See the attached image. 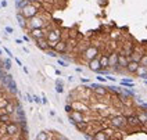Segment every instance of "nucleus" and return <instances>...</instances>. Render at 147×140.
<instances>
[{
    "instance_id": "obj_20",
    "label": "nucleus",
    "mask_w": 147,
    "mask_h": 140,
    "mask_svg": "<svg viewBox=\"0 0 147 140\" xmlns=\"http://www.w3.org/2000/svg\"><path fill=\"white\" fill-rule=\"evenodd\" d=\"M139 78H143V79H146L147 81V67L144 65H139V68H138V71H136V74Z\"/></svg>"
},
{
    "instance_id": "obj_11",
    "label": "nucleus",
    "mask_w": 147,
    "mask_h": 140,
    "mask_svg": "<svg viewBox=\"0 0 147 140\" xmlns=\"http://www.w3.org/2000/svg\"><path fill=\"white\" fill-rule=\"evenodd\" d=\"M98 57H100V56H98ZM98 57L88 63V67H89L90 71H93V72H97V74L100 72V69H101V65H100V60H98Z\"/></svg>"
},
{
    "instance_id": "obj_16",
    "label": "nucleus",
    "mask_w": 147,
    "mask_h": 140,
    "mask_svg": "<svg viewBox=\"0 0 147 140\" xmlns=\"http://www.w3.org/2000/svg\"><path fill=\"white\" fill-rule=\"evenodd\" d=\"M54 51H56L57 54H64V53H67V42L60 40L57 44H56V47H54Z\"/></svg>"
},
{
    "instance_id": "obj_37",
    "label": "nucleus",
    "mask_w": 147,
    "mask_h": 140,
    "mask_svg": "<svg viewBox=\"0 0 147 140\" xmlns=\"http://www.w3.org/2000/svg\"><path fill=\"white\" fill-rule=\"evenodd\" d=\"M1 54H3V51H1V50H0V56H1Z\"/></svg>"
},
{
    "instance_id": "obj_25",
    "label": "nucleus",
    "mask_w": 147,
    "mask_h": 140,
    "mask_svg": "<svg viewBox=\"0 0 147 140\" xmlns=\"http://www.w3.org/2000/svg\"><path fill=\"white\" fill-rule=\"evenodd\" d=\"M3 65H4L6 69H10L11 68V61L10 60H3Z\"/></svg>"
},
{
    "instance_id": "obj_28",
    "label": "nucleus",
    "mask_w": 147,
    "mask_h": 140,
    "mask_svg": "<svg viewBox=\"0 0 147 140\" xmlns=\"http://www.w3.org/2000/svg\"><path fill=\"white\" fill-rule=\"evenodd\" d=\"M46 53H47V56H50V57H57V53L54 50H47Z\"/></svg>"
},
{
    "instance_id": "obj_2",
    "label": "nucleus",
    "mask_w": 147,
    "mask_h": 140,
    "mask_svg": "<svg viewBox=\"0 0 147 140\" xmlns=\"http://www.w3.org/2000/svg\"><path fill=\"white\" fill-rule=\"evenodd\" d=\"M46 39H47V42H49L50 50H54L56 44L61 40V33H60V29H53V31H49V32H47V36H46Z\"/></svg>"
},
{
    "instance_id": "obj_24",
    "label": "nucleus",
    "mask_w": 147,
    "mask_h": 140,
    "mask_svg": "<svg viewBox=\"0 0 147 140\" xmlns=\"http://www.w3.org/2000/svg\"><path fill=\"white\" fill-rule=\"evenodd\" d=\"M49 139V135L46 131H40V132L36 135V140H47Z\"/></svg>"
},
{
    "instance_id": "obj_38",
    "label": "nucleus",
    "mask_w": 147,
    "mask_h": 140,
    "mask_svg": "<svg viewBox=\"0 0 147 140\" xmlns=\"http://www.w3.org/2000/svg\"><path fill=\"white\" fill-rule=\"evenodd\" d=\"M0 7H1V6H0Z\"/></svg>"
},
{
    "instance_id": "obj_29",
    "label": "nucleus",
    "mask_w": 147,
    "mask_h": 140,
    "mask_svg": "<svg viewBox=\"0 0 147 140\" xmlns=\"http://www.w3.org/2000/svg\"><path fill=\"white\" fill-rule=\"evenodd\" d=\"M97 81L101 83H104L107 81V78H104V76H101V75H97Z\"/></svg>"
},
{
    "instance_id": "obj_36",
    "label": "nucleus",
    "mask_w": 147,
    "mask_h": 140,
    "mask_svg": "<svg viewBox=\"0 0 147 140\" xmlns=\"http://www.w3.org/2000/svg\"><path fill=\"white\" fill-rule=\"evenodd\" d=\"M17 43H18V44H22V40H21V39H17Z\"/></svg>"
},
{
    "instance_id": "obj_3",
    "label": "nucleus",
    "mask_w": 147,
    "mask_h": 140,
    "mask_svg": "<svg viewBox=\"0 0 147 140\" xmlns=\"http://www.w3.org/2000/svg\"><path fill=\"white\" fill-rule=\"evenodd\" d=\"M18 13H21V14H22L26 20H31V18H33V17L38 15L39 10L35 7V4H33V3H29L28 6H25V7L22 8V10H20Z\"/></svg>"
},
{
    "instance_id": "obj_33",
    "label": "nucleus",
    "mask_w": 147,
    "mask_h": 140,
    "mask_svg": "<svg viewBox=\"0 0 147 140\" xmlns=\"http://www.w3.org/2000/svg\"><path fill=\"white\" fill-rule=\"evenodd\" d=\"M0 6H1V7H6V6H7V1H6V0H3V1H1V4H0Z\"/></svg>"
},
{
    "instance_id": "obj_19",
    "label": "nucleus",
    "mask_w": 147,
    "mask_h": 140,
    "mask_svg": "<svg viewBox=\"0 0 147 140\" xmlns=\"http://www.w3.org/2000/svg\"><path fill=\"white\" fill-rule=\"evenodd\" d=\"M142 57H143V53L142 51H139L138 49L133 50V53H132V56L129 57V61H136V63H139L140 64V60H142Z\"/></svg>"
},
{
    "instance_id": "obj_14",
    "label": "nucleus",
    "mask_w": 147,
    "mask_h": 140,
    "mask_svg": "<svg viewBox=\"0 0 147 140\" xmlns=\"http://www.w3.org/2000/svg\"><path fill=\"white\" fill-rule=\"evenodd\" d=\"M35 43H36V46H38L40 50H43V51H47V50H50L49 42H47V39H46V38H43V39H38V40H35Z\"/></svg>"
},
{
    "instance_id": "obj_12",
    "label": "nucleus",
    "mask_w": 147,
    "mask_h": 140,
    "mask_svg": "<svg viewBox=\"0 0 147 140\" xmlns=\"http://www.w3.org/2000/svg\"><path fill=\"white\" fill-rule=\"evenodd\" d=\"M136 116L139 119L140 126H147V114H146V110H139L136 112Z\"/></svg>"
},
{
    "instance_id": "obj_4",
    "label": "nucleus",
    "mask_w": 147,
    "mask_h": 140,
    "mask_svg": "<svg viewBox=\"0 0 147 140\" xmlns=\"http://www.w3.org/2000/svg\"><path fill=\"white\" fill-rule=\"evenodd\" d=\"M110 125L113 126V128H115V129H125L128 125H126V118L123 115H115L113 116L111 119H110Z\"/></svg>"
},
{
    "instance_id": "obj_10",
    "label": "nucleus",
    "mask_w": 147,
    "mask_h": 140,
    "mask_svg": "<svg viewBox=\"0 0 147 140\" xmlns=\"http://www.w3.org/2000/svg\"><path fill=\"white\" fill-rule=\"evenodd\" d=\"M92 89H93V92H94L97 96H100V97H104V96H107V94H108L107 88H104V86H100V85H96V83H93V85H92Z\"/></svg>"
},
{
    "instance_id": "obj_6",
    "label": "nucleus",
    "mask_w": 147,
    "mask_h": 140,
    "mask_svg": "<svg viewBox=\"0 0 147 140\" xmlns=\"http://www.w3.org/2000/svg\"><path fill=\"white\" fill-rule=\"evenodd\" d=\"M6 135L10 136V137H14V136L20 135V126H18L16 121H11L10 124L6 125Z\"/></svg>"
},
{
    "instance_id": "obj_22",
    "label": "nucleus",
    "mask_w": 147,
    "mask_h": 140,
    "mask_svg": "<svg viewBox=\"0 0 147 140\" xmlns=\"http://www.w3.org/2000/svg\"><path fill=\"white\" fill-rule=\"evenodd\" d=\"M16 104H13V103H10V101H8V104L7 106H6V108H4V110H6V114H8V115H14V114H16Z\"/></svg>"
},
{
    "instance_id": "obj_23",
    "label": "nucleus",
    "mask_w": 147,
    "mask_h": 140,
    "mask_svg": "<svg viewBox=\"0 0 147 140\" xmlns=\"http://www.w3.org/2000/svg\"><path fill=\"white\" fill-rule=\"evenodd\" d=\"M11 118H13V116L8 115V114H3V115H0V124H3V125L10 124V122H11Z\"/></svg>"
},
{
    "instance_id": "obj_21",
    "label": "nucleus",
    "mask_w": 147,
    "mask_h": 140,
    "mask_svg": "<svg viewBox=\"0 0 147 140\" xmlns=\"http://www.w3.org/2000/svg\"><path fill=\"white\" fill-rule=\"evenodd\" d=\"M17 20H18V24L21 28H26V24H28V20L25 18L21 13H17Z\"/></svg>"
},
{
    "instance_id": "obj_32",
    "label": "nucleus",
    "mask_w": 147,
    "mask_h": 140,
    "mask_svg": "<svg viewBox=\"0 0 147 140\" xmlns=\"http://www.w3.org/2000/svg\"><path fill=\"white\" fill-rule=\"evenodd\" d=\"M4 51L7 53V54H8V56H10V57H13V53H11V51H10V50H8V49H6V47H4Z\"/></svg>"
},
{
    "instance_id": "obj_17",
    "label": "nucleus",
    "mask_w": 147,
    "mask_h": 140,
    "mask_svg": "<svg viewBox=\"0 0 147 140\" xmlns=\"http://www.w3.org/2000/svg\"><path fill=\"white\" fill-rule=\"evenodd\" d=\"M139 63H136V61H129L128 63V65H126V72L128 74H136V71H138V68H139Z\"/></svg>"
},
{
    "instance_id": "obj_8",
    "label": "nucleus",
    "mask_w": 147,
    "mask_h": 140,
    "mask_svg": "<svg viewBox=\"0 0 147 140\" xmlns=\"http://www.w3.org/2000/svg\"><path fill=\"white\" fill-rule=\"evenodd\" d=\"M47 29H45V28H40V29H31L29 31V36L35 39V40H38V39H43V38H46L47 36Z\"/></svg>"
},
{
    "instance_id": "obj_27",
    "label": "nucleus",
    "mask_w": 147,
    "mask_h": 140,
    "mask_svg": "<svg viewBox=\"0 0 147 140\" xmlns=\"http://www.w3.org/2000/svg\"><path fill=\"white\" fill-rule=\"evenodd\" d=\"M65 111L67 112H68V114H71V112H72L74 111V108H72V104H65Z\"/></svg>"
},
{
    "instance_id": "obj_31",
    "label": "nucleus",
    "mask_w": 147,
    "mask_h": 140,
    "mask_svg": "<svg viewBox=\"0 0 147 140\" xmlns=\"http://www.w3.org/2000/svg\"><path fill=\"white\" fill-rule=\"evenodd\" d=\"M58 64H60V65H63V67H68V64H67L65 61H63V60H58Z\"/></svg>"
},
{
    "instance_id": "obj_15",
    "label": "nucleus",
    "mask_w": 147,
    "mask_h": 140,
    "mask_svg": "<svg viewBox=\"0 0 147 140\" xmlns=\"http://www.w3.org/2000/svg\"><path fill=\"white\" fill-rule=\"evenodd\" d=\"M100 65H101V69H104L107 71L108 68H110V61H108V54H100Z\"/></svg>"
},
{
    "instance_id": "obj_35",
    "label": "nucleus",
    "mask_w": 147,
    "mask_h": 140,
    "mask_svg": "<svg viewBox=\"0 0 147 140\" xmlns=\"http://www.w3.org/2000/svg\"><path fill=\"white\" fill-rule=\"evenodd\" d=\"M82 82H85V83H89V79H86V78H82Z\"/></svg>"
},
{
    "instance_id": "obj_5",
    "label": "nucleus",
    "mask_w": 147,
    "mask_h": 140,
    "mask_svg": "<svg viewBox=\"0 0 147 140\" xmlns=\"http://www.w3.org/2000/svg\"><path fill=\"white\" fill-rule=\"evenodd\" d=\"M82 56L88 60V63L89 61H92V60H94V58H97L100 54H98V50L96 46H88L86 47V50L82 53Z\"/></svg>"
},
{
    "instance_id": "obj_18",
    "label": "nucleus",
    "mask_w": 147,
    "mask_h": 140,
    "mask_svg": "<svg viewBox=\"0 0 147 140\" xmlns=\"http://www.w3.org/2000/svg\"><path fill=\"white\" fill-rule=\"evenodd\" d=\"M92 140H110V137L106 133V131H98L92 136Z\"/></svg>"
},
{
    "instance_id": "obj_1",
    "label": "nucleus",
    "mask_w": 147,
    "mask_h": 140,
    "mask_svg": "<svg viewBox=\"0 0 147 140\" xmlns=\"http://www.w3.org/2000/svg\"><path fill=\"white\" fill-rule=\"evenodd\" d=\"M47 25V22L45 21V18L40 15H36L28 20V24H26V28L31 31V29H40V28H45Z\"/></svg>"
},
{
    "instance_id": "obj_13",
    "label": "nucleus",
    "mask_w": 147,
    "mask_h": 140,
    "mask_svg": "<svg viewBox=\"0 0 147 140\" xmlns=\"http://www.w3.org/2000/svg\"><path fill=\"white\" fill-rule=\"evenodd\" d=\"M128 63H129V58L126 56H123V54H119L118 56V71L119 69H126Z\"/></svg>"
},
{
    "instance_id": "obj_7",
    "label": "nucleus",
    "mask_w": 147,
    "mask_h": 140,
    "mask_svg": "<svg viewBox=\"0 0 147 140\" xmlns=\"http://www.w3.org/2000/svg\"><path fill=\"white\" fill-rule=\"evenodd\" d=\"M68 116H69V121H71L72 125L85 122V115H83V112H81V111H75L74 110L71 114H68Z\"/></svg>"
},
{
    "instance_id": "obj_9",
    "label": "nucleus",
    "mask_w": 147,
    "mask_h": 140,
    "mask_svg": "<svg viewBox=\"0 0 147 140\" xmlns=\"http://www.w3.org/2000/svg\"><path fill=\"white\" fill-rule=\"evenodd\" d=\"M125 118H126V125L129 128H139L140 126V122H139V119H138V116H136V114L126 115Z\"/></svg>"
},
{
    "instance_id": "obj_34",
    "label": "nucleus",
    "mask_w": 147,
    "mask_h": 140,
    "mask_svg": "<svg viewBox=\"0 0 147 140\" xmlns=\"http://www.w3.org/2000/svg\"><path fill=\"white\" fill-rule=\"evenodd\" d=\"M107 79H108V81H111V82H115V78H111V76H108Z\"/></svg>"
},
{
    "instance_id": "obj_30",
    "label": "nucleus",
    "mask_w": 147,
    "mask_h": 140,
    "mask_svg": "<svg viewBox=\"0 0 147 140\" xmlns=\"http://www.w3.org/2000/svg\"><path fill=\"white\" fill-rule=\"evenodd\" d=\"M4 31H6L7 33H13V32H14V29H13L11 26H6V28H4Z\"/></svg>"
},
{
    "instance_id": "obj_26",
    "label": "nucleus",
    "mask_w": 147,
    "mask_h": 140,
    "mask_svg": "<svg viewBox=\"0 0 147 140\" xmlns=\"http://www.w3.org/2000/svg\"><path fill=\"white\" fill-rule=\"evenodd\" d=\"M140 65L147 67V54H143V57H142V60H140Z\"/></svg>"
}]
</instances>
